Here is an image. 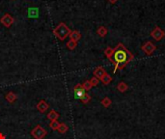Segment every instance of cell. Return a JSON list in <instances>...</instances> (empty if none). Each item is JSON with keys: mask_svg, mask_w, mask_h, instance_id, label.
Listing matches in <instances>:
<instances>
[{"mask_svg": "<svg viewBox=\"0 0 165 139\" xmlns=\"http://www.w3.org/2000/svg\"><path fill=\"white\" fill-rule=\"evenodd\" d=\"M0 21H1V23H2V24L4 25L5 27H7V28H9V27L12 26V24L14 23V18H13L10 14H5V15L1 18V19H0Z\"/></svg>", "mask_w": 165, "mask_h": 139, "instance_id": "7", "label": "cell"}, {"mask_svg": "<svg viewBox=\"0 0 165 139\" xmlns=\"http://www.w3.org/2000/svg\"><path fill=\"white\" fill-rule=\"evenodd\" d=\"M5 99H6L7 102H9L10 103H13L14 102H16V100H17L18 97H17V95L15 94L14 92H9L8 94L5 96Z\"/></svg>", "mask_w": 165, "mask_h": 139, "instance_id": "12", "label": "cell"}, {"mask_svg": "<svg viewBox=\"0 0 165 139\" xmlns=\"http://www.w3.org/2000/svg\"><path fill=\"white\" fill-rule=\"evenodd\" d=\"M101 103L104 107L107 108V107H109V106L111 105V103H112V100H111V99L108 98V97H105L104 99H101Z\"/></svg>", "mask_w": 165, "mask_h": 139, "instance_id": "17", "label": "cell"}, {"mask_svg": "<svg viewBox=\"0 0 165 139\" xmlns=\"http://www.w3.org/2000/svg\"><path fill=\"white\" fill-rule=\"evenodd\" d=\"M71 29L66 25V23L64 22H60L58 25H57L56 28H54L53 30V34L59 39L60 41L65 40L68 36H70L71 34Z\"/></svg>", "mask_w": 165, "mask_h": 139, "instance_id": "2", "label": "cell"}, {"mask_svg": "<svg viewBox=\"0 0 165 139\" xmlns=\"http://www.w3.org/2000/svg\"><path fill=\"white\" fill-rule=\"evenodd\" d=\"M70 38H71V40L72 41H74V42H77L80 39H81V34H80L79 31L77 30H74V31H72L71 34H70Z\"/></svg>", "mask_w": 165, "mask_h": 139, "instance_id": "10", "label": "cell"}, {"mask_svg": "<svg viewBox=\"0 0 165 139\" xmlns=\"http://www.w3.org/2000/svg\"><path fill=\"white\" fill-rule=\"evenodd\" d=\"M101 81L104 85H108L111 81H112V77H111L110 75H108V73H106V75H104V76L101 79Z\"/></svg>", "mask_w": 165, "mask_h": 139, "instance_id": "16", "label": "cell"}, {"mask_svg": "<svg viewBox=\"0 0 165 139\" xmlns=\"http://www.w3.org/2000/svg\"><path fill=\"white\" fill-rule=\"evenodd\" d=\"M49 108V105L47 103V102L44 99H42L41 102L37 104V109L39 112H41V113H45V111H47V109Z\"/></svg>", "mask_w": 165, "mask_h": 139, "instance_id": "9", "label": "cell"}, {"mask_svg": "<svg viewBox=\"0 0 165 139\" xmlns=\"http://www.w3.org/2000/svg\"><path fill=\"white\" fill-rule=\"evenodd\" d=\"M90 100H91V97H90V95H89V94H87V93H86V94L84 95L83 97H82L81 99H80V102H81L82 103H84V104L88 103V102H90Z\"/></svg>", "mask_w": 165, "mask_h": 139, "instance_id": "21", "label": "cell"}, {"mask_svg": "<svg viewBox=\"0 0 165 139\" xmlns=\"http://www.w3.org/2000/svg\"><path fill=\"white\" fill-rule=\"evenodd\" d=\"M128 84H126V82H124V81H121V82H119L118 85H117V90L119 92H121V93L126 92L128 91Z\"/></svg>", "mask_w": 165, "mask_h": 139, "instance_id": "13", "label": "cell"}, {"mask_svg": "<svg viewBox=\"0 0 165 139\" xmlns=\"http://www.w3.org/2000/svg\"><path fill=\"white\" fill-rule=\"evenodd\" d=\"M47 130H45L44 127L42 126H40V125L36 126L31 131V135L35 139H43L45 135H47Z\"/></svg>", "mask_w": 165, "mask_h": 139, "instance_id": "3", "label": "cell"}, {"mask_svg": "<svg viewBox=\"0 0 165 139\" xmlns=\"http://www.w3.org/2000/svg\"><path fill=\"white\" fill-rule=\"evenodd\" d=\"M108 1L110 2V3H112V4H114V3H116L118 0H108Z\"/></svg>", "mask_w": 165, "mask_h": 139, "instance_id": "26", "label": "cell"}, {"mask_svg": "<svg viewBox=\"0 0 165 139\" xmlns=\"http://www.w3.org/2000/svg\"><path fill=\"white\" fill-rule=\"evenodd\" d=\"M97 33L99 36H101V37H105L107 33H108V30H107L106 27L104 26H101V27H99L98 30H97Z\"/></svg>", "mask_w": 165, "mask_h": 139, "instance_id": "14", "label": "cell"}, {"mask_svg": "<svg viewBox=\"0 0 165 139\" xmlns=\"http://www.w3.org/2000/svg\"><path fill=\"white\" fill-rule=\"evenodd\" d=\"M0 139H6V136L1 132H0Z\"/></svg>", "mask_w": 165, "mask_h": 139, "instance_id": "25", "label": "cell"}, {"mask_svg": "<svg viewBox=\"0 0 165 139\" xmlns=\"http://www.w3.org/2000/svg\"><path fill=\"white\" fill-rule=\"evenodd\" d=\"M151 36L155 39L156 41H161L165 37V32L158 26H156L151 32Z\"/></svg>", "mask_w": 165, "mask_h": 139, "instance_id": "4", "label": "cell"}, {"mask_svg": "<svg viewBox=\"0 0 165 139\" xmlns=\"http://www.w3.org/2000/svg\"><path fill=\"white\" fill-rule=\"evenodd\" d=\"M74 93L75 99H80L84 95L86 94V91H85V89L83 88L82 84H79L78 83L77 85H75L74 88Z\"/></svg>", "mask_w": 165, "mask_h": 139, "instance_id": "6", "label": "cell"}, {"mask_svg": "<svg viewBox=\"0 0 165 139\" xmlns=\"http://www.w3.org/2000/svg\"><path fill=\"white\" fill-rule=\"evenodd\" d=\"M134 58L133 54L126 48L123 44H118L114 48L112 56L109 58L111 64L114 66V73L119 70H123Z\"/></svg>", "mask_w": 165, "mask_h": 139, "instance_id": "1", "label": "cell"}, {"mask_svg": "<svg viewBox=\"0 0 165 139\" xmlns=\"http://www.w3.org/2000/svg\"><path fill=\"white\" fill-rule=\"evenodd\" d=\"M106 73H107L106 71L104 70V68H102V67H98L94 70V76L97 77V78L99 80H101Z\"/></svg>", "mask_w": 165, "mask_h": 139, "instance_id": "8", "label": "cell"}, {"mask_svg": "<svg viewBox=\"0 0 165 139\" xmlns=\"http://www.w3.org/2000/svg\"><path fill=\"white\" fill-rule=\"evenodd\" d=\"M113 52H114V48H109V46L104 49V54H105V56H106L107 58H108V59H109V58H110L111 56H112Z\"/></svg>", "mask_w": 165, "mask_h": 139, "instance_id": "20", "label": "cell"}, {"mask_svg": "<svg viewBox=\"0 0 165 139\" xmlns=\"http://www.w3.org/2000/svg\"><path fill=\"white\" fill-rule=\"evenodd\" d=\"M156 49V46L153 44L152 42H146L145 45L142 46V50L147 54V55H151V54L153 53V51Z\"/></svg>", "mask_w": 165, "mask_h": 139, "instance_id": "5", "label": "cell"}, {"mask_svg": "<svg viewBox=\"0 0 165 139\" xmlns=\"http://www.w3.org/2000/svg\"><path fill=\"white\" fill-rule=\"evenodd\" d=\"M82 86H83V88L85 89V91H89V90H91L92 89V84H91V82H90V80H85L84 81V83L82 84Z\"/></svg>", "mask_w": 165, "mask_h": 139, "instance_id": "23", "label": "cell"}, {"mask_svg": "<svg viewBox=\"0 0 165 139\" xmlns=\"http://www.w3.org/2000/svg\"><path fill=\"white\" fill-rule=\"evenodd\" d=\"M59 131L60 133H65L68 131V126L66 125V124H63V123H60V126L58 127V129H57Z\"/></svg>", "mask_w": 165, "mask_h": 139, "instance_id": "18", "label": "cell"}, {"mask_svg": "<svg viewBox=\"0 0 165 139\" xmlns=\"http://www.w3.org/2000/svg\"><path fill=\"white\" fill-rule=\"evenodd\" d=\"M47 118L50 120V121H54V120H57L59 118V114L57 113L56 111L51 110V111H49V113L47 114Z\"/></svg>", "mask_w": 165, "mask_h": 139, "instance_id": "15", "label": "cell"}, {"mask_svg": "<svg viewBox=\"0 0 165 139\" xmlns=\"http://www.w3.org/2000/svg\"><path fill=\"white\" fill-rule=\"evenodd\" d=\"M90 82H91V84H92V86H97V85L99 84V79H98L97 77H95V76H93L92 77V78L90 79Z\"/></svg>", "mask_w": 165, "mask_h": 139, "instance_id": "24", "label": "cell"}, {"mask_svg": "<svg viewBox=\"0 0 165 139\" xmlns=\"http://www.w3.org/2000/svg\"><path fill=\"white\" fill-rule=\"evenodd\" d=\"M49 126H50V127L52 129H54V130H57L58 129V127L60 126V123L57 121V120H54V121H51L50 124H49Z\"/></svg>", "mask_w": 165, "mask_h": 139, "instance_id": "22", "label": "cell"}, {"mask_svg": "<svg viewBox=\"0 0 165 139\" xmlns=\"http://www.w3.org/2000/svg\"><path fill=\"white\" fill-rule=\"evenodd\" d=\"M39 15V9L36 7L34 8H29L28 9V17L31 18H36Z\"/></svg>", "mask_w": 165, "mask_h": 139, "instance_id": "11", "label": "cell"}, {"mask_svg": "<svg viewBox=\"0 0 165 139\" xmlns=\"http://www.w3.org/2000/svg\"><path fill=\"white\" fill-rule=\"evenodd\" d=\"M76 45H77V42L72 41V40H70L67 42V46H68V48L70 50H74L76 48Z\"/></svg>", "mask_w": 165, "mask_h": 139, "instance_id": "19", "label": "cell"}]
</instances>
